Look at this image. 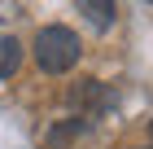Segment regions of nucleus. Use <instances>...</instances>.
Instances as JSON below:
<instances>
[{
    "mask_svg": "<svg viewBox=\"0 0 153 149\" xmlns=\"http://www.w3.org/2000/svg\"><path fill=\"white\" fill-rule=\"evenodd\" d=\"M79 13H88V22H92L96 31H109L114 18H118L114 0H79Z\"/></svg>",
    "mask_w": 153,
    "mask_h": 149,
    "instance_id": "3",
    "label": "nucleus"
},
{
    "mask_svg": "<svg viewBox=\"0 0 153 149\" xmlns=\"http://www.w3.org/2000/svg\"><path fill=\"white\" fill-rule=\"evenodd\" d=\"M18 66H22V44L13 35H0V79H9Z\"/></svg>",
    "mask_w": 153,
    "mask_h": 149,
    "instance_id": "4",
    "label": "nucleus"
},
{
    "mask_svg": "<svg viewBox=\"0 0 153 149\" xmlns=\"http://www.w3.org/2000/svg\"><path fill=\"white\" fill-rule=\"evenodd\" d=\"M66 101H70L74 110H79V118H83V114H101V110H109L114 97H109V88H105L101 79H79L70 92H66Z\"/></svg>",
    "mask_w": 153,
    "mask_h": 149,
    "instance_id": "2",
    "label": "nucleus"
},
{
    "mask_svg": "<svg viewBox=\"0 0 153 149\" xmlns=\"http://www.w3.org/2000/svg\"><path fill=\"white\" fill-rule=\"evenodd\" d=\"M35 61L48 75H66V70L79 61V35L70 26H44L35 35Z\"/></svg>",
    "mask_w": 153,
    "mask_h": 149,
    "instance_id": "1",
    "label": "nucleus"
},
{
    "mask_svg": "<svg viewBox=\"0 0 153 149\" xmlns=\"http://www.w3.org/2000/svg\"><path fill=\"white\" fill-rule=\"evenodd\" d=\"M149 4H153V0H149Z\"/></svg>",
    "mask_w": 153,
    "mask_h": 149,
    "instance_id": "7",
    "label": "nucleus"
},
{
    "mask_svg": "<svg viewBox=\"0 0 153 149\" xmlns=\"http://www.w3.org/2000/svg\"><path fill=\"white\" fill-rule=\"evenodd\" d=\"M149 149H153V123H149Z\"/></svg>",
    "mask_w": 153,
    "mask_h": 149,
    "instance_id": "6",
    "label": "nucleus"
},
{
    "mask_svg": "<svg viewBox=\"0 0 153 149\" xmlns=\"http://www.w3.org/2000/svg\"><path fill=\"white\" fill-rule=\"evenodd\" d=\"M79 132H83V118H66L61 127H53V132H48V149H66Z\"/></svg>",
    "mask_w": 153,
    "mask_h": 149,
    "instance_id": "5",
    "label": "nucleus"
}]
</instances>
